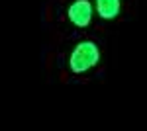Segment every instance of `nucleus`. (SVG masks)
<instances>
[{"mask_svg": "<svg viewBox=\"0 0 147 131\" xmlns=\"http://www.w3.org/2000/svg\"><path fill=\"white\" fill-rule=\"evenodd\" d=\"M98 63H100V47L90 39L79 41L69 55V69L75 75H82Z\"/></svg>", "mask_w": 147, "mask_h": 131, "instance_id": "obj_1", "label": "nucleus"}, {"mask_svg": "<svg viewBox=\"0 0 147 131\" xmlns=\"http://www.w3.org/2000/svg\"><path fill=\"white\" fill-rule=\"evenodd\" d=\"M92 14L94 8L88 0H75L67 8V18L75 28H86L92 22Z\"/></svg>", "mask_w": 147, "mask_h": 131, "instance_id": "obj_2", "label": "nucleus"}, {"mask_svg": "<svg viewBox=\"0 0 147 131\" xmlns=\"http://www.w3.org/2000/svg\"><path fill=\"white\" fill-rule=\"evenodd\" d=\"M122 10V0H96V12L102 20H116Z\"/></svg>", "mask_w": 147, "mask_h": 131, "instance_id": "obj_3", "label": "nucleus"}]
</instances>
